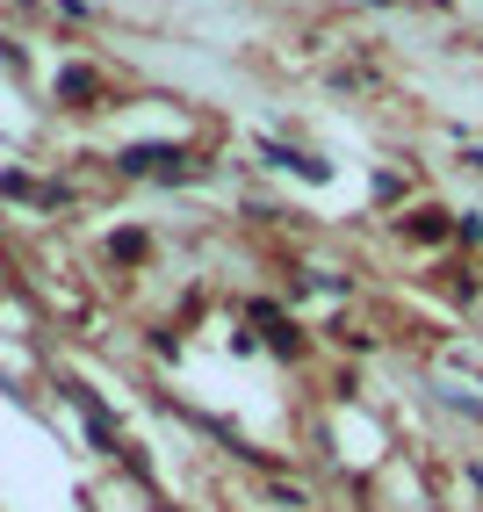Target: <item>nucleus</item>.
<instances>
[{
  "label": "nucleus",
  "instance_id": "nucleus-1",
  "mask_svg": "<svg viewBox=\"0 0 483 512\" xmlns=\"http://www.w3.org/2000/svg\"><path fill=\"white\" fill-rule=\"evenodd\" d=\"M174 159H181L174 145H130L123 152V174H174Z\"/></svg>",
  "mask_w": 483,
  "mask_h": 512
},
{
  "label": "nucleus",
  "instance_id": "nucleus-2",
  "mask_svg": "<svg viewBox=\"0 0 483 512\" xmlns=\"http://www.w3.org/2000/svg\"><path fill=\"white\" fill-rule=\"evenodd\" d=\"M58 94H65V101H80V94H94V73H65V80H58Z\"/></svg>",
  "mask_w": 483,
  "mask_h": 512
}]
</instances>
